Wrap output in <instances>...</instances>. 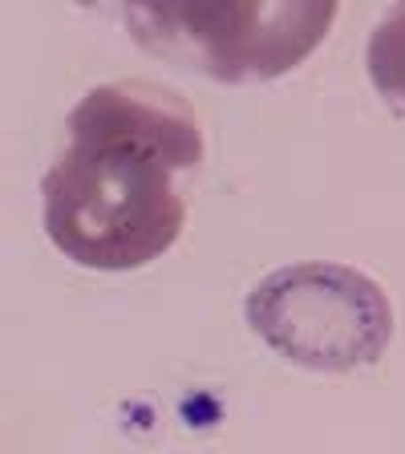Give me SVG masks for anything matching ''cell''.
Here are the masks:
<instances>
[{"mask_svg":"<svg viewBox=\"0 0 405 454\" xmlns=\"http://www.w3.org/2000/svg\"><path fill=\"white\" fill-rule=\"evenodd\" d=\"M69 146L41 179V223L90 272H134L175 247L187 223L179 179L203 167V126L162 82L94 85L66 118Z\"/></svg>","mask_w":405,"mask_h":454,"instance_id":"cell-1","label":"cell"},{"mask_svg":"<svg viewBox=\"0 0 405 454\" xmlns=\"http://www.w3.org/2000/svg\"><path fill=\"white\" fill-rule=\"evenodd\" d=\"M365 66H369V82L381 94V102L397 118H405V4L389 9L378 20V28L369 33Z\"/></svg>","mask_w":405,"mask_h":454,"instance_id":"cell-4","label":"cell"},{"mask_svg":"<svg viewBox=\"0 0 405 454\" xmlns=\"http://www.w3.org/2000/svg\"><path fill=\"white\" fill-rule=\"evenodd\" d=\"M138 49L227 85L292 74L337 20V0H255V4H126Z\"/></svg>","mask_w":405,"mask_h":454,"instance_id":"cell-2","label":"cell"},{"mask_svg":"<svg viewBox=\"0 0 405 454\" xmlns=\"http://www.w3.org/2000/svg\"><path fill=\"white\" fill-rule=\"evenodd\" d=\"M255 337L312 373L378 365L393 340V304L373 276L332 260L268 272L244 301Z\"/></svg>","mask_w":405,"mask_h":454,"instance_id":"cell-3","label":"cell"}]
</instances>
